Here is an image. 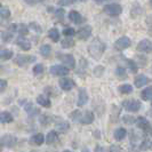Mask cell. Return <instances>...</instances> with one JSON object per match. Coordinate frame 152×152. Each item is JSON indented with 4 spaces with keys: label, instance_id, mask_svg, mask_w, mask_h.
Instances as JSON below:
<instances>
[{
    "label": "cell",
    "instance_id": "33",
    "mask_svg": "<svg viewBox=\"0 0 152 152\" xmlns=\"http://www.w3.org/2000/svg\"><path fill=\"white\" fill-rule=\"evenodd\" d=\"M1 38H2L4 41L8 42V41H10V40L13 39V33H12V32H9V31H5V32H2Z\"/></svg>",
    "mask_w": 152,
    "mask_h": 152
},
{
    "label": "cell",
    "instance_id": "49",
    "mask_svg": "<svg viewBox=\"0 0 152 152\" xmlns=\"http://www.w3.org/2000/svg\"><path fill=\"white\" fill-rule=\"evenodd\" d=\"M64 152H71V151H69V150H65V151H64Z\"/></svg>",
    "mask_w": 152,
    "mask_h": 152
},
{
    "label": "cell",
    "instance_id": "26",
    "mask_svg": "<svg viewBox=\"0 0 152 152\" xmlns=\"http://www.w3.org/2000/svg\"><path fill=\"white\" fill-rule=\"evenodd\" d=\"M50 52H52V48H50V46L47 45V44H45V45H42L40 47V54L44 57H48L50 55Z\"/></svg>",
    "mask_w": 152,
    "mask_h": 152
},
{
    "label": "cell",
    "instance_id": "38",
    "mask_svg": "<svg viewBox=\"0 0 152 152\" xmlns=\"http://www.w3.org/2000/svg\"><path fill=\"white\" fill-rule=\"evenodd\" d=\"M81 115H83V114H81L80 111H75V112L71 113V119H72L73 121H80Z\"/></svg>",
    "mask_w": 152,
    "mask_h": 152
},
{
    "label": "cell",
    "instance_id": "36",
    "mask_svg": "<svg viewBox=\"0 0 152 152\" xmlns=\"http://www.w3.org/2000/svg\"><path fill=\"white\" fill-rule=\"evenodd\" d=\"M69 127L70 126H69V124L66 121H62L57 125V129L60 130V132H66L69 129Z\"/></svg>",
    "mask_w": 152,
    "mask_h": 152
},
{
    "label": "cell",
    "instance_id": "22",
    "mask_svg": "<svg viewBox=\"0 0 152 152\" xmlns=\"http://www.w3.org/2000/svg\"><path fill=\"white\" fill-rule=\"evenodd\" d=\"M0 121L2 122V124H9V122L13 121V115L9 112H7V111L1 112L0 113Z\"/></svg>",
    "mask_w": 152,
    "mask_h": 152
},
{
    "label": "cell",
    "instance_id": "51",
    "mask_svg": "<svg viewBox=\"0 0 152 152\" xmlns=\"http://www.w3.org/2000/svg\"><path fill=\"white\" fill-rule=\"evenodd\" d=\"M0 150H1V145H0Z\"/></svg>",
    "mask_w": 152,
    "mask_h": 152
},
{
    "label": "cell",
    "instance_id": "52",
    "mask_svg": "<svg viewBox=\"0 0 152 152\" xmlns=\"http://www.w3.org/2000/svg\"><path fill=\"white\" fill-rule=\"evenodd\" d=\"M150 4H151V5H152V1H151V2H150Z\"/></svg>",
    "mask_w": 152,
    "mask_h": 152
},
{
    "label": "cell",
    "instance_id": "45",
    "mask_svg": "<svg viewBox=\"0 0 152 152\" xmlns=\"http://www.w3.org/2000/svg\"><path fill=\"white\" fill-rule=\"evenodd\" d=\"M110 152H120V148L117 146V145H112L110 148Z\"/></svg>",
    "mask_w": 152,
    "mask_h": 152
},
{
    "label": "cell",
    "instance_id": "44",
    "mask_svg": "<svg viewBox=\"0 0 152 152\" xmlns=\"http://www.w3.org/2000/svg\"><path fill=\"white\" fill-rule=\"evenodd\" d=\"M73 1H58L60 6H69V5H73Z\"/></svg>",
    "mask_w": 152,
    "mask_h": 152
},
{
    "label": "cell",
    "instance_id": "2",
    "mask_svg": "<svg viewBox=\"0 0 152 152\" xmlns=\"http://www.w3.org/2000/svg\"><path fill=\"white\" fill-rule=\"evenodd\" d=\"M104 12L111 16H117L122 13V7L117 2H111L107 6H104Z\"/></svg>",
    "mask_w": 152,
    "mask_h": 152
},
{
    "label": "cell",
    "instance_id": "1",
    "mask_svg": "<svg viewBox=\"0 0 152 152\" xmlns=\"http://www.w3.org/2000/svg\"><path fill=\"white\" fill-rule=\"evenodd\" d=\"M105 50V45L103 41H101V39L95 38L91 42V45L88 47V52L91 54V56L95 60H99L102 57V55Z\"/></svg>",
    "mask_w": 152,
    "mask_h": 152
},
{
    "label": "cell",
    "instance_id": "53",
    "mask_svg": "<svg viewBox=\"0 0 152 152\" xmlns=\"http://www.w3.org/2000/svg\"><path fill=\"white\" fill-rule=\"evenodd\" d=\"M151 102H152V99H151Z\"/></svg>",
    "mask_w": 152,
    "mask_h": 152
},
{
    "label": "cell",
    "instance_id": "41",
    "mask_svg": "<svg viewBox=\"0 0 152 152\" xmlns=\"http://www.w3.org/2000/svg\"><path fill=\"white\" fill-rule=\"evenodd\" d=\"M16 30L20 31L22 34H25V33L28 32V26H26V25H24V24H20V25H17Z\"/></svg>",
    "mask_w": 152,
    "mask_h": 152
},
{
    "label": "cell",
    "instance_id": "13",
    "mask_svg": "<svg viewBox=\"0 0 152 152\" xmlns=\"http://www.w3.org/2000/svg\"><path fill=\"white\" fill-rule=\"evenodd\" d=\"M16 141H17V140H16L13 135H8V134L1 138L2 144L5 145V146H7V148H13V146H15Z\"/></svg>",
    "mask_w": 152,
    "mask_h": 152
},
{
    "label": "cell",
    "instance_id": "7",
    "mask_svg": "<svg viewBox=\"0 0 152 152\" xmlns=\"http://www.w3.org/2000/svg\"><path fill=\"white\" fill-rule=\"evenodd\" d=\"M137 50L138 52H143V53H150L152 50V42L148 39L140 41L138 45H137Z\"/></svg>",
    "mask_w": 152,
    "mask_h": 152
},
{
    "label": "cell",
    "instance_id": "20",
    "mask_svg": "<svg viewBox=\"0 0 152 152\" xmlns=\"http://www.w3.org/2000/svg\"><path fill=\"white\" fill-rule=\"evenodd\" d=\"M126 135H127V130L125 128H118L114 132V138L117 141H122L126 137Z\"/></svg>",
    "mask_w": 152,
    "mask_h": 152
},
{
    "label": "cell",
    "instance_id": "48",
    "mask_svg": "<svg viewBox=\"0 0 152 152\" xmlns=\"http://www.w3.org/2000/svg\"><path fill=\"white\" fill-rule=\"evenodd\" d=\"M150 134H151V136H152V128H150Z\"/></svg>",
    "mask_w": 152,
    "mask_h": 152
},
{
    "label": "cell",
    "instance_id": "42",
    "mask_svg": "<svg viewBox=\"0 0 152 152\" xmlns=\"http://www.w3.org/2000/svg\"><path fill=\"white\" fill-rule=\"evenodd\" d=\"M102 72H104V68L103 66H96V68L94 69V75L96 77L102 76Z\"/></svg>",
    "mask_w": 152,
    "mask_h": 152
},
{
    "label": "cell",
    "instance_id": "18",
    "mask_svg": "<svg viewBox=\"0 0 152 152\" xmlns=\"http://www.w3.org/2000/svg\"><path fill=\"white\" fill-rule=\"evenodd\" d=\"M32 143L36 145H41L44 142H45V136L41 134V133H38V134H34L32 138H31Z\"/></svg>",
    "mask_w": 152,
    "mask_h": 152
},
{
    "label": "cell",
    "instance_id": "31",
    "mask_svg": "<svg viewBox=\"0 0 152 152\" xmlns=\"http://www.w3.org/2000/svg\"><path fill=\"white\" fill-rule=\"evenodd\" d=\"M0 17L6 20L10 17V10L8 8H0Z\"/></svg>",
    "mask_w": 152,
    "mask_h": 152
},
{
    "label": "cell",
    "instance_id": "40",
    "mask_svg": "<svg viewBox=\"0 0 152 152\" xmlns=\"http://www.w3.org/2000/svg\"><path fill=\"white\" fill-rule=\"evenodd\" d=\"M29 28H30L31 30H33L34 32H37V33H41V28L39 26L37 23H30V25H29Z\"/></svg>",
    "mask_w": 152,
    "mask_h": 152
},
{
    "label": "cell",
    "instance_id": "17",
    "mask_svg": "<svg viewBox=\"0 0 152 152\" xmlns=\"http://www.w3.org/2000/svg\"><path fill=\"white\" fill-rule=\"evenodd\" d=\"M16 44L20 46L23 50H30V49H31V42H30V41H28L26 39H24L23 37H21V38L17 39Z\"/></svg>",
    "mask_w": 152,
    "mask_h": 152
},
{
    "label": "cell",
    "instance_id": "14",
    "mask_svg": "<svg viewBox=\"0 0 152 152\" xmlns=\"http://www.w3.org/2000/svg\"><path fill=\"white\" fill-rule=\"evenodd\" d=\"M136 124H137V127L140 129H143V130H150V124L148 121V119L144 118V117H138L136 119Z\"/></svg>",
    "mask_w": 152,
    "mask_h": 152
},
{
    "label": "cell",
    "instance_id": "25",
    "mask_svg": "<svg viewBox=\"0 0 152 152\" xmlns=\"http://www.w3.org/2000/svg\"><path fill=\"white\" fill-rule=\"evenodd\" d=\"M13 57V52L9 49H0V60H9Z\"/></svg>",
    "mask_w": 152,
    "mask_h": 152
},
{
    "label": "cell",
    "instance_id": "8",
    "mask_svg": "<svg viewBox=\"0 0 152 152\" xmlns=\"http://www.w3.org/2000/svg\"><path fill=\"white\" fill-rule=\"evenodd\" d=\"M91 36V25H86L80 28L78 31V37L81 40H87Z\"/></svg>",
    "mask_w": 152,
    "mask_h": 152
},
{
    "label": "cell",
    "instance_id": "28",
    "mask_svg": "<svg viewBox=\"0 0 152 152\" xmlns=\"http://www.w3.org/2000/svg\"><path fill=\"white\" fill-rule=\"evenodd\" d=\"M115 76L120 79H126L127 78V73H126V70L121 66H118L115 69Z\"/></svg>",
    "mask_w": 152,
    "mask_h": 152
},
{
    "label": "cell",
    "instance_id": "29",
    "mask_svg": "<svg viewBox=\"0 0 152 152\" xmlns=\"http://www.w3.org/2000/svg\"><path fill=\"white\" fill-rule=\"evenodd\" d=\"M118 89L121 94H130L133 91V87L130 85H121V86H119Z\"/></svg>",
    "mask_w": 152,
    "mask_h": 152
},
{
    "label": "cell",
    "instance_id": "35",
    "mask_svg": "<svg viewBox=\"0 0 152 152\" xmlns=\"http://www.w3.org/2000/svg\"><path fill=\"white\" fill-rule=\"evenodd\" d=\"M42 72H44V66H42V64H37V65L33 66V73H34L36 76L41 75Z\"/></svg>",
    "mask_w": 152,
    "mask_h": 152
},
{
    "label": "cell",
    "instance_id": "43",
    "mask_svg": "<svg viewBox=\"0 0 152 152\" xmlns=\"http://www.w3.org/2000/svg\"><path fill=\"white\" fill-rule=\"evenodd\" d=\"M6 87H7V81L1 79V80H0V94L6 89Z\"/></svg>",
    "mask_w": 152,
    "mask_h": 152
},
{
    "label": "cell",
    "instance_id": "32",
    "mask_svg": "<svg viewBox=\"0 0 152 152\" xmlns=\"http://www.w3.org/2000/svg\"><path fill=\"white\" fill-rule=\"evenodd\" d=\"M63 34L66 36V38H71L72 36L76 34V31H75V29H72V28H66V29L63 30Z\"/></svg>",
    "mask_w": 152,
    "mask_h": 152
},
{
    "label": "cell",
    "instance_id": "12",
    "mask_svg": "<svg viewBox=\"0 0 152 152\" xmlns=\"http://www.w3.org/2000/svg\"><path fill=\"white\" fill-rule=\"evenodd\" d=\"M88 102V94L85 88H81L79 91V96H78V107H84Z\"/></svg>",
    "mask_w": 152,
    "mask_h": 152
},
{
    "label": "cell",
    "instance_id": "37",
    "mask_svg": "<svg viewBox=\"0 0 152 152\" xmlns=\"http://www.w3.org/2000/svg\"><path fill=\"white\" fill-rule=\"evenodd\" d=\"M25 111H26V112H29V113H34V114L38 113V112H39L38 110H37V109H36L34 107H33L31 103H28V104L25 105Z\"/></svg>",
    "mask_w": 152,
    "mask_h": 152
},
{
    "label": "cell",
    "instance_id": "27",
    "mask_svg": "<svg viewBox=\"0 0 152 152\" xmlns=\"http://www.w3.org/2000/svg\"><path fill=\"white\" fill-rule=\"evenodd\" d=\"M140 149L143 150V151H146V150L152 149V141L150 138H145L144 141L141 143V145H140Z\"/></svg>",
    "mask_w": 152,
    "mask_h": 152
},
{
    "label": "cell",
    "instance_id": "46",
    "mask_svg": "<svg viewBox=\"0 0 152 152\" xmlns=\"http://www.w3.org/2000/svg\"><path fill=\"white\" fill-rule=\"evenodd\" d=\"M96 152H105V150L103 148H101V146H97L96 148Z\"/></svg>",
    "mask_w": 152,
    "mask_h": 152
},
{
    "label": "cell",
    "instance_id": "47",
    "mask_svg": "<svg viewBox=\"0 0 152 152\" xmlns=\"http://www.w3.org/2000/svg\"><path fill=\"white\" fill-rule=\"evenodd\" d=\"M83 152H89V150H88V149H85V150Z\"/></svg>",
    "mask_w": 152,
    "mask_h": 152
},
{
    "label": "cell",
    "instance_id": "5",
    "mask_svg": "<svg viewBox=\"0 0 152 152\" xmlns=\"http://www.w3.org/2000/svg\"><path fill=\"white\" fill-rule=\"evenodd\" d=\"M130 46V39L128 37H121L114 42V47L119 50H124Z\"/></svg>",
    "mask_w": 152,
    "mask_h": 152
},
{
    "label": "cell",
    "instance_id": "19",
    "mask_svg": "<svg viewBox=\"0 0 152 152\" xmlns=\"http://www.w3.org/2000/svg\"><path fill=\"white\" fill-rule=\"evenodd\" d=\"M37 102H38L41 107H50V101H49V99L46 95H39L38 97H37Z\"/></svg>",
    "mask_w": 152,
    "mask_h": 152
},
{
    "label": "cell",
    "instance_id": "34",
    "mask_svg": "<svg viewBox=\"0 0 152 152\" xmlns=\"http://www.w3.org/2000/svg\"><path fill=\"white\" fill-rule=\"evenodd\" d=\"M122 120H124L125 124H127V125H133L134 122H136V119L134 117H132V115H124L122 117Z\"/></svg>",
    "mask_w": 152,
    "mask_h": 152
},
{
    "label": "cell",
    "instance_id": "9",
    "mask_svg": "<svg viewBox=\"0 0 152 152\" xmlns=\"http://www.w3.org/2000/svg\"><path fill=\"white\" fill-rule=\"evenodd\" d=\"M60 87L65 91H71L75 87V81L72 79H70V78H63V79L60 80Z\"/></svg>",
    "mask_w": 152,
    "mask_h": 152
},
{
    "label": "cell",
    "instance_id": "16",
    "mask_svg": "<svg viewBox=\"0 0 152 152\" xmlns=\"http://www.w3.org/2000/svg\"><path fill=\"white\" fill-rule=\"evenodd\" d=\"M94 121V114L91 111H86L83 115H81V119H80V122H83L85 125H89Z\"/></svg>",
    "mask_w": 152,
    "mask_h": 152
},
{
    "label": "cell",
    "instance_id": "21",
    "mask_svg": "<svg viewBox=\"0 0 152 152\" xmlns=\"http://www.w3.org/2000/svg\"><path fill=\"white\" fill-rule=\"evenodd\" d=\"M57 133L55 132V130H52V132H49L48 134H47V136H46V142L48 143V144H53L55 143L56 141H57Z\"/></svg>",
    "mask_w": 152,
    "mask_h": 152
},
{
    "label": "cell",
    "instance_id": "10",
    "mask_svg": "<svg viewBox=\"0 0 152 152\" xmlns=\"http://www.w3.org/2000/svg\"><path fill=\"white\" fill-rule=\"evenodd\" d=\"M36 61V57H33V56H22V55H20V56H17L15 58V63L17 65H25V64H29L31 62H34Z\"/></svg>",
    "mask_w": 152,
    "mask_h": 152
},
{
    "label": "cell",
    "instance_id": "24",
    "mask_svg": "<svg viewBox=\"0 0 152 152\" xmlns=\"http://www.w3.org/2000/svg\"><path fill=\"white\" fill-rule=\"evenodd\" d=\"M141 96L144 101H150L152 99V87H148V88H145L144 91H142Z\"/></svg>",
    "mask_w": 152,
    "mask_h": 152
},
{
    "label": "cell",
    "instance_id": "23",
    "mask_svg": "<svg viewBox=\"0 0 152 152\" xmlns=\"http://www.w3.org/2000/svg\"><path fill=\"white\" fill-rule=\"evenodd\" d=\"M48 37L52 39L54 42H56V41L60 40V32H58V30L56 28H53V29H50L49 32H48Z\"/></svg>",
    "mask_w": 152,
    "mask_h": 152
},
{
    "label": "cell",
    "instance_id": "15",
    "mask_svg": "<svg viewBox=\"0 0 152 152\" xmlns=\"http://www.w3.org/2000/svg\"><path fill=\"white\" fill-rule=\"evenodd\" d=\"M148 81H149V79L144 75H138L134 79V84H135V86H136L137 88H141V87L145 86V85L148 84Z\"/></svg>",
    "mask_w": 152,
    "mask_h": 152
},
{
    "label": "cell",
    "instance_id": "30",
    "mask_svg": "<svg viewBox=\"0 0 152 152\" xmlns=\"http://www.w3.org/2000/svg\"><path fill=\"white\" fill-rule=\"evenodd\" d=\"M73 45H75V41H73V39L71 38H65L62 41V47L63 48H70V47H72Z\"/></svg>",
    "mask_w": 152,
    "mask_h": 152
},
{
    "label": "cell",
    "instance_id": "39",
    "mask_svg": "<svg viewBox=\"0 0 152 152\" xmlns=\"http://www.w3.org/2000/svg\"><path fill=\"white\" fill-rule=\"evenodd\" d=\"M127 62V65H128V68L132 72H136L137 71V66H136V63L134 61H132V60H126Z\"/></svg>",
    "mask_w": 152,
    "mask_h": 152
},
{
    "label": "cell",
    "instance_id": "4",
    "mask_svg": "<svg viewBox=\"0 0 152 152\" xmlns=\"http://www.w3.org/2000/svg\"><path fill=\"white\" fill-rule=\"evenodd\" d=\"M50 73L53 76H66L69 73V69L65 68L64 65H53L50 68Z\"/></svg>",
    "mask_w": 152,
    "mask_h": 152
},
{
    "label": "cell",
    "instance_id": "3",
    "mask_svg": "<svg viewBox=\"0 0 152 152\" xmlns=\"http://www.w3.org/2000/svg\"><path fill=\"white\" fill-rule=\"evenodd\" d=\"M124 107L127 111L130 112H137L141 109V102L138 99H128L126 102H124Z\"/></svg>",
    "mask_w": 152,
    "mask_h": 152
},
{
    "label": "cell",
    "instance_id": "50",
    "mask_svg": "<svg viewBox=\"0 0 152 152\" xmlns=\"http://www.w3.org/2000/svg\"><path fill=\"white\" fill-rule=\"evenodd\" d=\"M0 8H1V2H0Z\"/></svg>",
    "mask_w": 152,
    "mask_h": 152
},
{
    "label": "cell",
    "instance_id": "11",
    "mask_svg": "<svg viewBox=\"0 0 152 152\" xmlns=\"http://www.w3.org/2000/svg\"><path fill=\"white\" fill-rule=\"evenodd\" d=\"M69 18L71 22H73L75 24H80L84 22V17L81 16L80 13H78L77 10H71L69 13Z\"/></svg>",
    "mask_w": 152,
    "mask_h": 152
},
{
    "label": "cell",
    "instance_id": "6",
    "mask_svg": "<svg viewBox=\"0 0 152 152\" xmlns=\"http://www.w3.org/2000/svg\"><path fill=\"white\" fill-rule=\"evenodd\" d=\"M61 58L62 63H64V66L68 69H73L76 66V60H75V57L72 56V55H70V54H66V55H63L60 57Z\"/></svg>",
    "mask_w": 152,
    "mask_h": 152
}]
</instances>
